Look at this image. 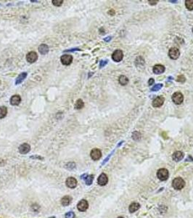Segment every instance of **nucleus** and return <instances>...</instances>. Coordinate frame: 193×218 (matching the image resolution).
I'll return each instance as SVG.
<instances>
[{
	"label": "nucleus",
	"mask_w": 193,
	"mask_h": 218,
	"mask_svg": "<svg viewBox=\"0 0 193 218\" xmlns=\"http://www.w3.org/2000/svg\"><path fill=\"white\" fill-rule=\"evenodd\" d=\"M177 81L179 82H182V83H184V81H186L185 77H184L183 75H179V77H177Z\"/></svg>",
	"instance_id": "nucleus-31"
},
{
	"label": "nucleus",
	"mask_w": 193,
	"mask_h": 218,
	"mask_svg": "<svg viewBox=\"0 0 193 218\" xmlns=\"http://www.w3.org/2000/svg\"><path fill=\"white\" fill-rule=\"evenodd\" d=\"M118 81H119V83L121 84V85L124 86V85H126V84L128 83L129 80H128V79L127 77H126V76H124V75H121V76H120L119 77Z\"/></svg>",
	"instance_id": "nucleus-21"
},
{
	"label": "nucleus",
	"mask_w": 193,
	"mask_h": 218,
	"mask_svg": "<svg viewBox=\"0 0 193 218\" xmlns=\"http://www.w3.org/2000/svg\"><path fill=\"white\" fill-rule=\"evenodd\" d=\"M7 113V109L5 106H2L0 107V119H3L6 116Z\"/></svg>",
	"instance_id": "nucleus-22"
},
{
	"label": "nucleus",
	"mask_w": 193,
	"mask_h": 218,
	"mask_svg": "<svg viewBox=\"0 0 193 218\" xmlns=\"http://www.w3.org/2000/svg\"><path fill=\"white\" fill-rule=\"evenodd\" d=\"M18 149H19V152L21 154H26V153H28L30 151L31 146H30V145H28V143H23L22 145H20Z\"/></svg>",
	"instance_id": "nucleus-13"
},
{
	"label": "nucleus",
	"mask_w": 193,
	"mask_h": 218,
	"mask_svg": "<svg viewBox=\"0 0 193 218\" xmlns=\"http://www.w3.org/2000/svg\"><path fill=\"white\" fill-rule=\"evenodd\" d=\"M85 180V183L87 185H92L93 182V180H94V175H86V177L84 178Z\"/></svg>",
	"instance_id": "nucleus-24"
},
{
	"label": "nucleus",
	"mask_w": 193,
	"mask_h": 218,
	"mask_svg": "<svg viewBox=\"0 0 193 218\" xmlns=\"http://www.w3.org/2000/svg\"><path fill=\"white\" fill-rule=\"evenodd\" d=\"M184 154L182 151H176L175 153L173 154L172 158L175 161H181L182 159H183Z\"/></svg>",
	"instance_id": "nucleus-14"
},
{
	"label": "nucleus",
	"mask_w": 193,
	"mask_h": 218,
	"mask_svg": "<svg viewBox=\"0 0 193 218\" xmlns=\"http://www.w3.org/2000/svg\"><path fill=\"white\" fill-rule=\"evenodd\" d=\"M66 218H75V214H74V212H69L68 213H66V216H65Z\"/></svg>",
	"instance_id": "nucleus-30"
},
{
	"label": "nucleus",
	"mask_w": 193,
	"mask_h": 218,
	"mask_svg": "<svg viewBox=\"0 0 193 218\" xmlns=\"http://www.w3.org/2000/svg\"><path fill=\"white\" fill-rule=\"evenodd\" d=\"M20 101H21V97H20V96L18 95H13L10 98V103L12 106H18V105H19Z\"/></svg>",
	"instance_id": "nucleus-15"
},
{
	"label": "nucleus",
	"mask_w": 193,
	"mask_h": 218,
	"mask_svg": "<svg viewBox=\"0 0 193 218\" xmlns=\"http://www.w3.org/2000/svg\"><path fill=\"white\" fill-rule=\"evenodd\" d=\"M172 185L176 190H182L185 186V182L182 177H176L172 182Z\"/></svg>",
	"instance_id": "nucleus-1"
},
{
	"label": "nucleus",
	"mask_w": 193,
	"mask_h": 218,
	"mask_svg": "<svg viewBox=\"0 0 193 218\" xmlns=\"http://www.w3.org/2000/svg\"><path fill=\"white\" fill-rule=\"evenodd\" d=\"M111 39H112L111 36H108V37H106V38L104 39V40L105 41V42H110V41L111 40Z\"/></svg>",
	"instance_id": "nucleus-37"
},
{
	"label": "nucleus",
	"mask_w": 193,
	"mask_h": 218,
	"mask_svg": "<svg viewBox=\"0 0 193 218\" xmlns=\"http://www.w3.org/2000/svg\"><path fill=\"white\" fill-rule=\"evenodd\" d=\"M192 32H193V28H192Z\"/></svg>",
	"instance_id": "nucleus-43"
},
{
	"label": "nucleus",
	"mask_w": 193,
	"mask_h": 218,
	"mask_svg": "<svg viewBox=\"0 0 193 218\" xmlns=\"http://www.w3.org/2000/svg\"><path fill=\"white\" fill-rule=\"evenodd\" d=\"M60 61L63 65H68L73 61V57L70 55H63L60 58Z\"/></svg>",
	"instance_id": "nucleus-9"
},
{
	"label": "nucleus",
	"mask_w": 193,
	"mask_h": 218,
	"mask_svg": "<svg viewBox=\"0 0 193 218\" xmlns=\"http://www.w3.org/2000/svg\"><path fill=\"white\" fill-rule=\"evenodd\" d=\"M154 82H155L154 79H152V78H151V79H149V81H148V84H149L150 86H151L152 84H154Z\"/></svg>",
	"instance_id": "nucleus-35"
},
{
	"label": "nucleus",
	"mask_w": 193,
	"mask_h": 218,
	"mask_svg": "<svg viewBox=\"0 0 193 218\" xmlns=\"http://www.w3.org/2000/svg\"><path fill=\"white\" fill-rule=\"evenodd\" d=\"M108 61H100V68H102V67H104V65H106L107 63H108Z\"/></svg>",
	"instance_id": "nucleus-34"
},
{
	"label": "nucleus",
	"mask_w": 193,
	"mask_h": 218,
	"mask_svg": "<svg viewBox=\"0 0 193 218\" xmlns=\"http://www.w3.org/2000/svg\"><path fill=\"white\" fill-rule=\"evenodd\" d=\"M158 2V0H155V1H151V0H150V1H149V3H150V4H151V5L156 4Z\"/></svg>",
	"instance_id": "nucleus-36"
},
{
	"label": "nucleus",
	"mask_w": 193,
	"mask_h": 218,
	"mask_svg": "<svg viewBox=\"0 0 193 218\" xmlns=\"http://www.w3.org/2000/svg\"><path fill=\"white\" fill-rule=\"evenodd\" d=\"M157 177H158V179L161 181L166 180L168 177H169V172L166 169L161 168L158 170L157 172Z\"/></svg>",
	"instance_id": "nucleus-2"
},
{
	"label": "nucleus",
	"mask_w": 193,
	"mask_h": 218,
	"mask_svg": "<svg viewBox=\"0 0 193 218\" xmlns=\"http://www.w3.org/2000/svg\"><path fill=\"white\" fill-rule=\"evenodd\" d=\"M26 77H27V73L26 72H23L22 73H20L19 76L17 77V79H16L15 84H20L26 78Z\"/></svg>",
	"instance_id": "nucleus-20"
},
{
	"label": "nucleus",
	"mask_w": 193,
	"mask_h": 218,
	"mask_svg": "<svg viewBox=\"0 0 193 218\" xmlns=\"http://www.w3.org/2000/svg\"><path fill=\"white\" fill-rule=\"evenodd\" d=\"M77 180L73 177H70L68 178H67L66 181L67 187H70V188H75L77 186Z\"/></svg>",
	"instance_id": "nucleus-7"
},
{
	"label": "nucleus",
	"mask_w": 193,
	"mask_h": 218,
	"mask_svg": "<svg viewBox=\"0 0 193 218\" xmlns=\"http://www.w3.org/2000/svg\"><path fill=\"white\" fill-rule=\"evenodd\" d=\"M114 151H115V150H114V151H112V152H111V153H110V155H109V156H108L107 157V158H106V159H104V161H103V162H102V165H104V164H105V163H106V162H108V160H109V159H110V156H112V154H113V153H114Z\"/></svg>",
	"instance_id": "nucleus-33"
},
{
	"label": "nucleus",
	"mask_w": 193,
	"mask_h": 218,
	"mask_svg": "<svg viewBox=\"0 0 193 218\" xmlns=\"http://www.w3.org/2000/svg\"><path fill=\"white\" fill-rule=\"evenodd\" d=\"M89 207V203L85 199H82L77 204L78 210L80 212H85Z\"/></svg>",
	"instance_id": "nucleus-4"
},
{
	"label": "nucleus",
	"mask_w": 193,
	"mask_h": 218,
	"mask_svg": "<svg viewBox=\"0 0 193 218\" xmlns=\"http://www.w3.org/2000/svg\"><path fill=\"white\" fill-rule=\"evenodd\" d=\"M39 51L42 55H46L49 52V47L45 44H42L39 47Z\"/></svg>",
	"instance_id": "nucleus-19"
},
{
	"label": "nucleus",
	"mask_w": 193,
	"mask_h": 218,
	"mask_svg": "<svg viewBox=\"0 0 193 218\" xmlns=\"http://www.w3.org/2000/svg\"><path fill=\"white\" fill-rule=\"evenodd\" d=\"M65 167H66V168L67 169H68V170H72V169H74L76 167V164H75V163H74V162H69V163L66 164Z\"/></svg>",
	"instance_id": "nucleus-26"
},
{
	"label": "nucleus",
	"mask_w": 193,
	"mask_h": 218,
	"mask_svg": "<svg viewBox=\"0 0 193 218\" xmlns=\"http://www.w3.org/2000/svg\"><path fill=\"white\" fill-rule=\"evenodd\" d=\"M165 71V67L162 65H155L153 67V72L155 74H160Z\"/></svg>",
	"instance_id": "nucleus-16"
},
{
	"label": "nucleus",
	"mask_w": 193,
	"mask_h": 218,
	"mask_svg": "<svg viewBox=\"0 0 193 218\" xmlns=\"http://www.w3.org/2000/svg\"><path fill=\"white\" fill-rule=\"evenodd\" d=\"M71 201H72V198L70 196H66L61 200V204H62V206L66 207V206H68L71 203Z\"/></svg>",
	"instance_id": "nucleus-18"
},
{
	"label": "nucleus",
	"mask_w": 193,
	"mask_h": 218,
	"mask_svg": "<svg viewBox=\"0 0 193 218\" xmlns=\"http://www.w3.org/2000/svg\"><path fill=\"white\" fill-rule=\"evenodd\" d=\"M31 209H32V210L33 211L37 212V211L39 209V205H37V204H33V205L31 206Z\"/></svg>",
	"instance_id": "nucleus-32"
},
{
	"label": "nucleus",
	"mask_w": 193,
	"mask_h": 218,
	"mask_svg": "<svg viewBox=\"0 0 193 218\" xmlns=\"http://www.w3.org/2000/svg\"><path fill=\"white\" fill-rule=\"evenodd\" d=\"M118 218H124V217H118Z\"/></svg>",
	"instance_id": "nucleus-42"
},
{
	"label": "nucleus",
	"mask_w": 193,
	"mask_h": 218,
	"mask_svg": "<svg viewBox=\"0 0 193 218\" xmlns=\"http://www.w3.org/2000/svg\"><path fill=\"white\" fill-rule=\"evenodd\" d=\"M140 208V204L136 202H134L130 204V206L128 207V211L131 213H134L139 209Z\"/></svg>",
	"instance_id": "nucleus-17"
},
{
	"label": "nucleus",
	"mask_w": 193,
	"mask_h": 218,
	"mask_svg": "<svg viewBox=\"0 0 193 218\" xmlns=\"http://www.w3.org/2000/svg\"><path fill=\"white\" fill-rule=\"evenodd\" d=\"M170 2H173V3H176V2H177V1H172V0H171V1H169Z\"/></svg>",
	"instance_id": "nucleus-41"
},
{
	"label": "nucleus",
	"mask_w": 193,
	"mask_h": 218,
	"mask_svg": "<svg viewBox=\"0 0 193 218\" xmlns=\"http://www.w3.org/2000/svg\"><path fill=\"white\" fill-rule=\"evenodd\" d=\"M37 59H38V55H37L36 52H28V53L27 54V55H26V60H27V61L31 63L36 61Z\"/></svg>",
	"instance_id": "nucleus-12"
},
{
	"label": "nucleus",
	"mask_w": 193,
	"mask_h": 218,
	"mask_svg": "<svg viewBox=\"0 0 193 218\" xmlns=\"http://www.w3.org/2000/svg\"><path fill=\"white\" fill-rule=\"evenodd\" d=\"M168 55H169V57H170L171 59L176 60V59H177L178 57H179V55H180V52H179V50H178L177 48H176V47H172V48H171L170 50H169V51H168Z\"/></svg>",
	"instance_id": "nucleus-6"
},
{
	"label": "nucleus",
	"mask_w": 193,
	"mask_h": 218,
	"mask_svg": "<svg viewBox=\"0 0 193 218\" xmlns=\"http://www.w3.org/2000/svg\"><path fill=\"white\" fill-rule=\"evenodd\" d=\"M132 138L134 140H139V139L141 138V134H140L139 132H134L132 134Z\"/></svg>",
	"instance_id": "nucleus-27"
},
{
	"label": "nucleus",
	"mask_w": 193,
	"mask_h": 218,
	"mask_svg": "<svg viewBox=\"0 0 193 218\" xmlns=\"http://www.w3.org/2000/svg\"><path fill=\"white\" fill-rule=\"evenodd\" d=\"M193 161V159L192 158V156H189V159H187V161Z\"/></svg>",
	"instance_id": "nucleus-39"
},
{
	"label": "nucleus",
	"mask_w": 193,
	"mask_h": 218,
	"mask_svg": "<svg viewBox=\"0 0 193 218\" xmlns=\"http://www.w3.org/2000/svg\"><path fill=\"white\" fill-rule=\"evenodd\" d=\"M185 6L187 10H192L193 0H187V1H185Z\"/></svg>",
	"instance_id": "nucleus-25"
},
{
	"label": "nucleus",
	"mask_w": 193,
	"mask_h": 218,
	"mask_svg": "<svg viewBox=\"0 0 193 218\" xmlns=\"http://www.w3.org/2000/svg\"><path fill=\"white\" fill-rule=\"evenodd\" d=\"M62 3H63L62 0H52V4H54V6H57V7L62 5Z\"/></svg>",
	"instance_id": "nucleus-29"
},
{
	"label": "nucleus",
	"mask_w": 193,
	"mask_h": 218,
	"mask_svg": "<svg viewBox=\"0 0 193 218\" xmlns=\"http://www.w3.org/2000/svg\"><path fill=\"white\" fill-rule=\"evenodd\" d=\"M172 100L175 104L180 105V104L182 103V102L184 100V96L181 92H175L172 95Z\"/></svg>",
	"instance_id": "nucleus-3"
},
{
	"label": "nucleus",
	"mask_w": 193,
	"mask_h": 218,
	"mask_svg": "<svg viewBox=\"0 0 193 218\" xmlns=\"http://www.w3.org/2000/svg\"><path fill=\"white\" fill-rule=\"evenodd\" d=\"M90 156H91V158L93 160L96 161V160H99L101 158V156H102V152H101V151L100 149L94 148V149H93L91 151Z\"/></svg>",
	"instance_id": "nucleus-8"
},
{
	"label": "nucleus",
	"mask_w": 193,
	"mask_h": 218,
	"mask_svg": "<svg viewBox=\"0 0 193 218\" xmlns=\"http://www.w3.org/2000/svg\"><path fill=\"white\" fill-rule=\"evenodd\" d=\"M163 87V84H158L156 85H155L154 87L152 88L151 89L152 91H158V90H160V89Z\"/></svg>",
	"instance_id": "nucleus-28"
},
{
	"label": "nucleus",
	"mask_w": 193,
	"mask_h": 218,
	"mask_svg": "<svg viewBox=\"0 0 193 218\" xmlns=\"http://www.w3.org/2000/svg\"><path fill=\"white\" fill-rule=\"evenodd\" d=\"M31 159H43V158H42V157H40V156H31Z\"/></svg>",
	"instance_id": "nucleus-38"
},
{
	"label": "nucleus",
	"mask_w": 193,
	"mask_h": 218,
	"mask_svg": "<svg viewBox=\"0 0 193 218\" xmlns=\"http://www.w3.org/2000/svg\"><path fill=\"white\" fill-rule=\"evenodd\" d=\"M165 99L164 97L162 96H159L157 97L155 99L152 101V106L155 108H159L160 106H162L163 103H164Z\"/></svg>",
	"instance_id": "nucleus-10"
},
{
	"label": "nucleus",
	"mask_w": 193,
	"mask_h": 218,
	"mask_svg": "<svg viewBox=\"0 0 193 218\" xmlns=\"http://www.w3.org/2000/svg\"><path fill=\"white\" fill-rule=\"evenodd\" d=\"M123 142H124V141H120V142H119V144H118V145H117V147H119L120 145H121V144H122V143H123Z\"/></svg>",
	"instance_id": "nucleus-40"
},
{
	"label": "nucleus",
	"mask_w": 193,
	"mask_h": 218,
	"mask_svg": "<svg viewBox=\"0 0 193 218\" xmlns=\"http://www.w3.org/2000/svg\"><path fill=\"white\" fill-rule=\"evenodd\" d=\"M84 106V103L82 100L78 99L76 100V102L75 103V108L76 109H81Z\"/></svg>",
	"instance_id": "nucleus-23"
},
{
	"label": "nucleus",
	"mask_w": 193,
	"mask_h": 218,
	"mask_svg": "<svg viewBox=\"0 0 193 218\" xmlns=\"http://www.w3.org/2000/svg\"><path fill=\"white\" fill-rule=\"evenodd\" d=\"M124 57V53L121 50H116L112 55V59L115 62H120L122 61Z\"/></svg>",
	"instance_id": "nucleus-5"
},
{
	"label": "nucleus",
	"mask_w": 193,
	"mask_h": 218,
	"mask_svg": "<svg viewBox=\"0 0 193 218\" xmlns=\"http://www.w3.org/2000/svg\"><path fill=\"white\" fill-rule=\"evenodd\" d=\"M0 83H1V82H0Z\"/></svg>",
	"instance_id": "nucleus-44"
},
{
	"label": "nucleus",
	"mask_w": 193,
	"mask_h": 218,
	"mask_svg": "<svg viewBox=\"0 0 193 218\" xmlns=\"http://www.w3.org/2000/svg\"><path fill=\"white\" fill-rule=\"evenodd\" d=\"M108 176H107L104 173L101 174L99 176V177H98V179H97V183H98V184H99L100 185H101V186H104V185H105L106 184L108 183Z\"/></svg>",
	"instance_id": "nucleus-11"
}]
</instances>
